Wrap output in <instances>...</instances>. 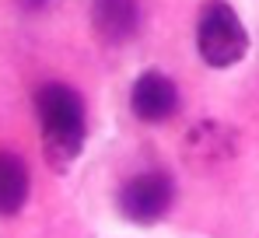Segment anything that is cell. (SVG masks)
Masks as SVG:
<instances>
[{
	"label": "cell",
	"instance_id": "cell-4",
	"mask_svg": "<svg viewBox=\"0 0 259 238\" xmlns=\"http://www.w3.org/2000/svg\"><path fill=\"white\" fill-rule=\"evenodd\" d=\"M130 109L140 123H165L179 112V88L172 77L158 74V70H147L133 81V91H130Z\"/></svg>",
	"mask_w": 259,
	"mask_h": 238
},
{
	"label": "cell",
	"instance_id": "cell-2",
	"mask_svg": "<svg viewBox=\"0 0 259 238\" xmlns=\"http://www.w3.org/2000/svg\"><path fill=\"white\" fill-rule=\"evenodd\" d=\"M196 49H200L203 63L214 70L235 67L249 53V32L231 4H224V0L203 4L200 21H196Z\"/></svg>",
	"mask_w": 259,
	"mask_h": 238
},
{
	"label": "cell",
	"instance_id": "cell-5",
	"mask_svg": "<svg viewBox=\"0 0 259 238\" xmlns=\"http://www.w3.org/2000/svg\"><path fill=\"white\" fill-rule=\"evenodd\" d=\"M91 25L105 42H126L140 28V0H91Z\"/></svg>",
	"mask_w": 259,
	"mask_h": 238
},
{
	"label": "cell",
	"instance_id": "cell-6",
	"mask_svg": "<svg viewBox=\"0 0 259 238\" xmlns=\"http://www.w3.org/2000/svg\"><path fill=\"white\" fill-rule=\"evenodd\" d=\"M28 189H32L28 165L11 151H0V217L18 214L28 200Z\"/></svg>",
	"mask_w": 259,
	"mask_h": 238
},
{
	"label": "cell",
	"instance_id": "cell-1",
	"mask_svg": "<svg viewBox=\"0 0 259 238\" xmlns=\"http://www.w3.org/2000/svg\"><path fill=\"white\" fill-rule=\"evenodd\" d=\"M35 116H39L46 161L53 168H67L81 154L88 137L84 98L70 84H42L35 91Z\"/></svg>",
	"mask_w": 259,
	"mask_h": 238
},
{
	"label": "cell",
	"instance_id": "cell-7",
	"mask_svg": "<svg viewBox=\"0 0 259 238\" xmlns=\"http://www.w3.org/2000/svg\"><path fill=\"white\" fill-rule=\"evenodd\" d=\"M21 4H25V7H28V11H39V7H46V4H49V0H21Z\"/></svg>",
	"mask_w": 259,
	"mask_h": 238
},
{
	"label": "cell",
	"instance_id": "cell-3",
	"mask_svg": "<svg viewBox=\"0 0 259 238\" xmlns=\"http://www.w3.org/2000/svg\"><path fill=\"white\" fill-rule=\"evenodd\" d=\"M175 203V182L168 172H140L119 189V210L133 224L161 221Z\"/></svg>",
	"mask_w": 259,
	"mask_h": 238
}]
</instances>
